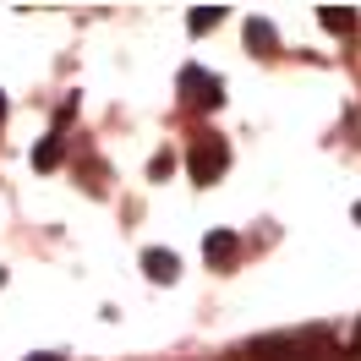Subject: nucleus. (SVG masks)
I'll return each instance as SVG.
<instances>
[{"mask_svg":"<svg viewBox=\"0 0 361 361\" xmlns=\"http://www.w3.org/2000/svg\"><path fill=\"white\" fill-rule=\"evenodd\" d=\"M241 361H323V334H274V339H252L235 350Z\"/></svg>","mask_w":361,"mask_h":361,"instance_id":"obj_1","label":"nucleus"},{"mask_svg":"<svg viewBox=\"0 0 361 361\" xmlns=\"http://www.w3.org/2000/svg\"><path fill=\"white\" fill-rule=\"evenodd\" d=\"M186 170H192V180L197 186H214V180L230 170V148L219 132H203L197 142H192V154H186Z\"/></svg>","mask_w":361,"mask_h":361,"instance_id":"obj_2","label":"nucleus"},{"mask_svg":"<svg viewBox=\"0 0 361 361\" xmlns=\"http://www.w3.org/2000/svg\"><path fill=\"white\" fill-rule=\"evenodd\" d=\"M180 88H186V99H197V104H225V82L214 77V71H203V66H186L180 71Z\"/></svg>","mask_w":361,"mask_h":361,"instance_id":"obj_3","label":"nucleus"},{"mask_svg":"<svg viewBox=\"0 0 361 361\" xmlns=\"http://www.w3.org/2000/svg\"><path fill=\"white\" fill-rule=\"evenodd\" d=\"M142 274H148L154 285H170V279L180 274L176 252H164V247H148V252H142Z\"/></svg>","mask_w":361,"mask_h":361,"instance_id":"obj_4","label":"nucleus"},{"mask_svg":"<svg viewBox=\"0 0 361 361\" xmlns=\"http://www.w3.org/2000/svg\"><path fill=\"white\" fill-rule=\"evenodd\" d=\"M235 252H241V241H235L230 230H214V235L203 241V257L214 263V269H230V263H235Z\"/></svg>","mask_w":361,"mask_h":361,"instance_id":"obj_5","label":"nucleus"},{"mask_svg":"<svg viewBox=\"0 0 361 361\" xmlns=\"http://www.w3.org/2000/svg\"><path fill=\"white\" fill-rule=\"evenodd\" d=\"M61 148H66V137H61V126H55V132H49L44 142H39L33 164H39V170H55V164H61Z\"/></svg>","mask_w":361,"mask_h":361,"instance_id":"obj_6","label":"nucleus"},{"mask_svg":"<svg viewBox=\"0 0 361 361\" xmlns=\"http://www.w3.org/2000/svg\"><path fill=\"white\" fill-rule=\"evenodd\" d=\"M247 44L257 49V55H274V23L252 17V23H247Z\"/></svg>","mask_w":361,"mask_h":361,"instance_id":"obj_7","label":"nucleus"},{"mask_svg":"<svg viewBox=\"0 0 361 361\" xmlns=\"http://www.w3.org/2000/svg\"><path fill=\"white\" fill-rule=\"evenodd\" d=\"M317 17H323V27H329V33H350V27H356V11H345V6H323Z\"/></svg>","mask_w":361,"mask_h":361,"instance_id":"obj_8","label":"nucleus"},{"mask_svg":"<svg viewBox=\"0 0 361 361\" xmlns=\"http://www.w3.org/2000/svg\"><path fill=\"white\" fill-rule=\"evenodd\" d=\"M219 17H225V11H219V6H197V11H192V17H186V27H192V33H208V27L219 23Z\"/></svg>","mask_w":361,"mask_h":361,"instance_id":"obj_9","label":"nucleus"},{"mask_svg":"<svg viewBox=\"0 0 361 361\" xmlns=\"http://www.w3.org/2000/svg\"><path fill=\"white\" fill-rule=\"evenodd\" d=\"M148 170H154V180H164L170 170H176V154H154V164H148Z\"/></svg>","mask_w":361,"mask_h":361,"instance_id":"obj_10","label":"nucleus"},{"mask_svg":"<svg viewBox=\"0 0 361 361\" xmlns=\"http://www.w3.org/2000/svg\"><path fill=\"white\" fill-rule=\"evenodd\" d=\"M27 361H61V356H27Z\"/></svg>","mask_w":361,"mask_h":361,"instance_id":"obj_11","label":"nucleus"},{"mask_svg":"<svg viewBox=\"0 0 361 361\" xmlns=\"http://www.w3.org/2000/svg\"><path fill=\"white\" fill-rule=\"evenodd\" d=\"M356 219H361V203H356Z\"/></svg>","mask_w":361,"mask_h":361,"instance_id":"obj_12","label":"nucleus"},{"mask_svg":"<svg viewBox=\"0 0 361 361\" xmlns=\"http://www.w3.org/2000/svg\"><path fill=\"white\" fill-rule=\"evenodd\" d=\"M0 110H6V99H0Z\"/></svg>","mask_w":361,"mask_h":361,"instance_id":"obj_13","label":"nucleus"}]
</instances>
